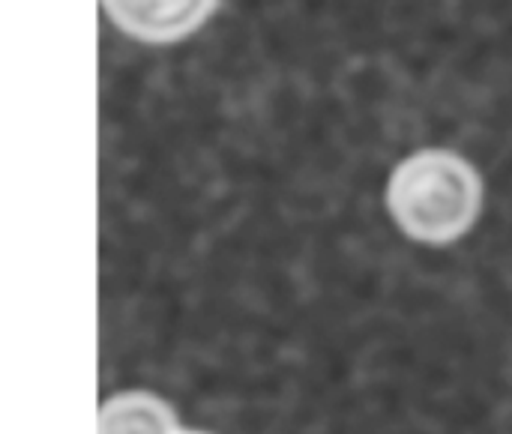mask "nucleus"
<instances>
[{
  "mask_svg": "<svg viewBox=\"0 0 512 434\" xmlns=\"http://www.w3.org/2000/svg\"><path fill=\"white\" fill-rule=\"evenodd\" d=\"M102 6L129 39L168 45L192 36L219 9V0H102Z\"/></svg>",
  "mask_w": 512,
  "mask_h": 434,
  "instance_id": "nucleus-2",
  "label": "nucleus"
},
{
  "mask_svg": "<svg viewBox=\"0 0 512 434\" xmlns=\"http://www.w3.org/2000/svg\"><path fill=\"white\" fill-rule=\"evenodd\" d=\"M387 210L399 231L417 243H456L483 213V177L456 150H417L393 168Z\"/></svg>",
  "mask_w": 512,
  "mask_h": 434,
  "instance_id": "nucleus-1",
  "label": "nucleus"
},
{
  "mask_svg": "<svg viewBox=\"0 0 512 434\" xmlns=\"http://www.w3.org/2000/svg\"><path fill=\"white\" fill-rule=\"evenodd\" d=\"M177 411L147 390H126L102 402L99 434H180Z\"/></svg>",
  "mask_w": 512,
  "mask_h": 434,
  "instance_id": "nucleus-3",
  "label": "nucleus"
},
{
  "mask_svg": "<svg viewBox=\"0 0 512 434\" xmlns=\"http://www.w3.org/2000/svg\"><path fill=\"white\" fill-rule=\"evenodd\" d=\"M180 434H210V432H180Z\"/></svg>",
  "mask_w": 512,
  "mask_h": 434,
  "instance_id": "nucleus-4",
  "label": "nucleus"
}]
</instances>
